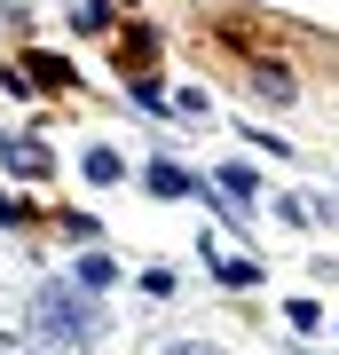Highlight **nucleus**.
<instances>
[{"label": "nucleus", "mask_w": 339, "mask_h": 355, "mask_svg": "<svg viewBox=\"0 0 339 355\" xmlns=\"http://www.w3.org/2000/svg\"><path fill=\"white\" fill-rule=\"evenodd\" d=\"M32 331H63V340H103V292H79L71 277L32 292Z\"/></svg>", "instance_id": "f257e3e1"}, {"label": "nucleus", "mask_w": 339, "mask_h": 355, "mask_svg": "<svg viewBox=\"0 0 339 355\" xmlns=\"http://www.w3.org/2000/svg\"><path fill=\"white\" fill-rule=\"evenodd\" d=\"M142 190H150V198H214L205 174H189V166H174V158H158L150 174H142Z\"/></svg>", "instance_id": "f03ea898"}, {"label": "nucleus", "mask_w": 339, "mask_h": 355, "mask_svg": "<svg viewBox=\"0 0 339 355\" xmlns=\"http://www.w3.org/2000/svg\"><path fill=\"white\" fill-rule=\"evenodd\" d=\"M0 158H8V174H24V182H40V174H48V142H40V135H16V142H0Z\"/></svg>", "instance_id": "7ed1b4c3"}, {"label": "nucleus", "mask_w": 339, "mask_h": 355, "mask_svg": "<svg viewBox=\"0 0 339 355\" xmlns=\"http://www.w3.org/2000/svg\"><path fill=\"white\" fill-rule=\"evenodd\" d=\"M205 261H214V277H221L229 292H252V284H261V261H245V253H221L214 237H205Z\"/></svg>", "instance_id": "20e7f679"}, {"label": "nucleus", "mask_w": 339, "mask_h": 355, "mask_svg": "<svg viewBox=\"0 0 339 355\" xmlns=\"http://www.w3.org/2000/svg\"><path fill=\"white\" fill-rule=\"evenodd\" d=\"M252 95H261L268 111H292V103H300V87H292V71H277V64H252Z\"/></svg>", "instance_id": "39448f33"}, {"label": "nucleus", "mask_w": 339, "mask_h": 355, "mask_svg": "<svg viewBox=\"0 0 339 355\" xmlns=\"http://www.w3.org/2000/svg\"><path fill=\"white\" fill-rule=\"evenodd\" d=\"M284 221H324V229H339V198H324V190H292V198H284Z\"/></svg>", "instance_id": "423d86ee"}, {"label": "nucleus", "mask_w": 339, "mask_h": 355, "mask_svg": "<svg viewBox=\"0 0 339 355\" xmlns=\"http://www.w3.org/2000/svg\"><path fill=\"white\" fill-rule=\"evenodd\" d=\"M16 79H40V87H48V95H63V87H79V71L63 64V55H24V71H16Z\"/></svg>", "instance_id": "0eeeda50"}, {"label": "nucleus", "mask_w": 339, "mask_h": 355, "mask_svg": "<svg viewBox=\"0 0 339 355\" xmlns=\"http://www.w3.org/2000/svg\"><path fill=\"white\" fill-rule=\"evenodd\" d=\"M71 284H79V292H111V284H119V261L87 245V253H79V268H71Z\"/></svg>", "instance_id": "6e6552de"}, {"label": "nucleus", "mask_w": 339, "mask_h": 355, "mask_svg": "<svg viewBox=\"0 0 339 355\" xmlns=\"http://www.w3.org/2000/svg\"><path fill=\"white\" fill-rule=\"evenodd\" d=\"M24 331H32L24 292H8V284H0V347H24Z\"/></svg>", "instance_id": "1a4fd4ad"}, {"label": "nucleus", "mask_w": 339, "mask_h": 355, "mask_svg": "<svg viewBox=\"0 0 339 355\" xmlns=\"http://www.w3.org/2000/svg\"><path fill=\"white\" fill-rule=\"evenodd\" d=\"M79 174H87L95 190H111V182H126V158H119V150H87V158H79Z\"/></svg>", "instance_id": "9d476101"}, {"label": "nucleus", "mask_w": 339, "mask_h": 355, "mask_svg": "<svg viewBox=\"0 0 339 355\" xmlns=\"http://www.w3.org/2000/svg\"><path fill=\"white\" fill-rule=\"evenodd\" d=\"M150 55H158V32H150V24H134V32L119 40V71H126V64L142 71V64H150Z\"/></svg>", "instance_id": "9b49d317"}, {"label": "nucleus", "mask_w": 339, "mask_h": 355, "mask_svg": "<svg viewBox=\"0 0 339 355\" xmlns=\"http://www.w3.org/2000/svg\"><path fill=\"white\" fill-rule=\"evenodd\" d=\"M24 355H87V340H63V331H24Z\"/></svg>", "instance_id": "f8f14e48"}, {"label": "nucleus", "mask_w": 339, "mask_h": 355, "mask_svg": "<svg viewBox=\"0 0 339 355\" xmlns=\"http://www.w3.org/2000/svg\"><path fill=\"white\" fill-rule=\"evenodd\" d=\"M79 32H87V40L111 32V0H79Z\"/></svg>", "instance_id": "ddd939ff"}, {"label": "nucleus", "mask_w": 339, "mask_h": 355, "mask_svg": "<svg viewBox=\"0 0 339 355\" xmlns=\"http://www.w3.org/2000/svg\"><path fill=\"white\" fill-rule=\"evenodd\" d=\"M284 316H292V331H315V324H324V308H315V300H308V292H300V300H292V308H284Z\"/></svg>", "instance_id": "4468645a"}, {"label": "nucleus", "mask_w": 339, "mask_h": 355, "mask_svg": "<svg viewBox=\"0 0 339 355\" xmlns=\"http://www.w3.org/2000/svg\"><path fill=\"white\" fill-rule=\"evenodd\" d=\"M24 221H32V205H24V198H0V229H24Z\"/></svg>", "instance_id": "2eb2a0df"}, {"label": "nucleus", "mask_w": 339, "mask_h": 355, "mask_svg": "<svg viewBox=\"0 0 339 355\" xmlns=\"http://www.w3.org/2000/svg\"><path fill=\"white\" fill-rule=\"evenodd\" d=\"M166 355H221V347H214V340H174Z\"/></svg>", "instance_id": "dca6fc26"}]
</instances>
